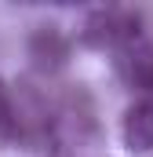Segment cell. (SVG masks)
<instances>
[{"mask_svg": "<svg viewBox=\"0 0 153 157\" xmlns=\"http://www.w3.org/2000/svg\"><path fill=\"white\" fill-rule=\"evenodd\" d=\"M26 139V124H22V110L11 99V88L0 77V143H18Z\"/></svg>", "mask_w": 153, "mask_h": 157, "instance_id": "cell-5", "label": "cell"}, {"mask_svg": "<svg viewBox=\"0 0 153 157\" xmlns=\"http://www.w3.org/2000/svg\"><path fill=\"white\" fill-rule=\"evenodd\" d=\"M117 73L124 77L128 88L146 91V99H153V48H146V44L124 48L117 59Z\"/></svg>", "mask_w": 153, "mask_h": 157, "instance_id": "cell-4", "label": "cell"}, {"mask_svg": "<svg viewBox=\"0 0 153 157\" xmlns=\"http://www.w3.org/2000/svg\"><path fill=\"white\" fill-rule=\"evenodd\" d=\"M139 26L142 18L135 11H124V7H102V11H91L80 26V44L84 48H99V51H124L131 44H139Z\"/></svg>", "mask_w": 153, "mask_h": 157, "instance_id": "cell-1", "label": "cell"}, {"mask_svg": "<svg viewBox=\"0 0 153 157\" xmlns=\"http://www.w3.org/2000/svg\"><path fill=\"white\" fill-rule=\"evenodd\" d=\"M29 59L40 70H47V73L62 70L66 59H69V37L58 26H37L29 33Z\"/></svg>", "mask_w": 153, "mask_h": 157, "instance_id": "cell-3", "label": "cell"}, {"mask_svg": "<svg viewBox=\"0 0 153 157\" xmlns=\"http://www.w3.org/2000/svg\"><path fill=\"white\" fill-rule=\"evenodd\" d=\"M120 143L128 154L153 150V99H139L120 117Z\"/></svg>", "mask_w": 153, "mask_h": 157, "instance_id": "cell-2", "label": "cell"}]
</instances>
